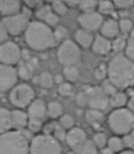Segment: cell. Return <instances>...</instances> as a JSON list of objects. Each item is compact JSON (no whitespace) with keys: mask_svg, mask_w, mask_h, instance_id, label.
<instances>
[{"mask_svg":"<svg viewBox=\"0 0 134 154\" xmlns=\"http://www.w3.org/2000/svg\"><path fill=\"white\" fill-rule=\"evenodd\" d=\"M50 7L48 6V5H45V6H41V8L38 9V11L36 12V16L41 19V20H43L44 17L50 12Z\"/></svg>","mask_w":134,"mask_h":154,"instance_id":"7dc6e473","label":"cell"},{"mask_svg":"<svg viewBox=\"0 0 134 154\" xmlns=\"http://www.w3.org/2000/svg\"><path fill=\"white\" fill-rule=\"evenodd\" d=\"M3 25L10 34L18 35L23 31H26L29 25L28 14L22 13L7 16L3 20Z\"/></svg>","mask_w":134,"mask_h":154,"instance_id":"ba28073f","label":"cell"},{"mask_svg":"<svg viewBox=\"0 0 134 154\" xmlns=\"http://www.w3.org/2000/svg\"><path fill=\"white\" fill-rule=\"evenodd\" d=\"M39 84L44 88H50L54 84V79L50 73L45 71L39 76Z\"/></svg>","mask_w":134,"mask_h":154,"instance_id":"4316f807","label":"cell"},{"mask_svg":"<svg viewBox=\"0 0 134 154\" xmlns=\"http://www.w3.org/2000/svg\"><path fill=\"white\" fill-rule=\"evenodd\" d=\"M86 120L92 125H100L104 120V114L98 110L89 109L86 113Z\"/></svg>","mask_w":134,"mask_h":154,"instance_id":"7402d4cb","label":"cell"},{"mask_svg":"<svg viewBox=\"0 0 134 154\" xmlns=\"http://www.w3.org/2000/svg\"><path fill=\"white\" fill-rule=\"evenodd\" d=\"M7 35H8V32H7L6 29L5 28L3 23H0V43L4 42L7 39V37H8Z\"/></svg>","mask_w":134,"mask_h":154,"instance_id":"c3c4849f","label":"cell"},{"mask_svg":"<svg viewBox=\"0 0 134 154\" xmlns=\"http://www.w3.org/2000/svg\"><path fill=\"white\" fill-rule=\"evenodd\" d=\"M127 103H128L127 96L123 92H117L114 96L112 97L110 100V104L116 109L123 108Z\"/></svg>","mask_w":134,"mask_h":154,"instance_id":"cb8c5ba5","label":"cell"},{"mask_svg":"<svg viewBox=\"0 0 134 154\" xmlns=\"http://www.w3.org/2000/svg\"><path fill=\"white\" fill-rule=\"evenodd\" d=\"M53 32H54V36H55L57 41L65 39L68 36V33H69L68 29L65 26H62V25L57 26Z\"/></svg>","mask_w":134,"mask_h":154,"instance_id":"ab89813d","label":"cell"},{"mask_svg":"<svg viewBox=\"0 0 134 154\" xmlns=\"http://www.w3.org/2000/svg\"><path fill=\"white\" fill-rule=\"evenodd\" d=\"M114 4L115 7H118L119 9L125 10V9H128L131 6H132L133 1H131V0H118V1H114Z\"/></svg>","mask_w":134,"mask_h":154,"instance_id":"ee69618b","label":"cell"},{"mask_svg":"<svg viewBox=\"0 0 134 154\" xmlns=\"http://www.w3.org/2000/svg\"><path fill=\"white\" fill-rule=\"evenodd\" d=\"M110 129L118 135H127L134 128V114L129 108L114 109L108 117Z\"/></svg>","mask_w":134,"mask_h":154,"instance_id":"277c9868","label":"cell"},{"mask_svg":"<svg viewBox=\"0 0 134 154\" xmlns=\"http://www.w3.org/2000/svg\"><path fill=\"white\" fill-rule=\"evenodd\" d=\"M88 96V106L90 109L94 110H98V111H104L105 110L109 104L110 101L107 98V96L105 94V92L99 88H95L91 89L89 92H87Z\"/></svg>","mask_w":134,"mask_h":154,"instance_id":"7c38bea8","label":"cell"},{"mask_svg":"<svg viewBox=\"0 0 134 154\" xmlns=\"http://www.w3.org/2000/svg\"><path fill=\"white\" fill-rule=\"evenodd\" d=\"M16 69L5 64H0V91L5 92L12 88L17 81Z\"/></svg>","mask_w":134,"mask_h":154,"instance_id":"8fae6325","label":"cell"},{"mask_svg":"<svg viewBox=\"0 0 134 154\" xmlns=\"http://www.w3.org/2000/svg\"><path fill=\"white\" fill-rule=\"evenodd\" d=\"M75 39H76L77 44L82 48H88L92 46L94 40H95L92 32L84 29H79L76 32Z\"/></svg>","mask_w":134,"mask_h":154,"instance_id":"e0dca14e","label":"cell"},{"mask_svg":"<svg viewBox=\"0 0 134 154\" xmlns=\"http://www.w3.org/2000/svg\"><path fill=\"white\" fill-rule=\"evenodd\" d=\"M75 154H97V147L93 141L86 140L83 143L73 149Z\"/></svg>","mask_w":134,"mask_h":154,"instance_id":"ffe728a7","label":"cell"},{"mask_svg":"<svg viewBox=\"0 0 134 154\" xmlns=\"http://www.w3.org/2000/svg\"><path fill=\"white\" fill-rule=\"evenodd\" d=\"M34 90L27 84H20L13 88L10 93V101L16 107L30 106L34 98Z\"/></svg>","mask_w":134,"mask_h":154,"instance_id":"52a82bcc","label":"cell"},{"mask_svg":"<svg viewBox=\"0 0 134 154\" xmlns=\"http://www.w3.org/2000/svg\"><path fill=\"white\" fill-rule=\"evenodd\" d=\"M62 80H63V79H62L61 76H57V77L54 79V81H55L56 83H61Z\"/></svg>","mask_w":134,"mask_h":154,"instance_id":"816d5d0a","label":"cell"},{"mask_svg":"<svg viewBox=\"0 0 134 154\" xmlns=\"http://www.w3.org/2000/svg\"><path fill=\"white\" fill-rule=\"evenodd\" d=\"M52 8L54 10V13L59 15H64L68 12V5H66V3H63L61 1L52 2Z\"/></svg>","mask_w":134,"mask_h":154,"instance_id":"1f68e13d","label":"cell"},{"mask_svg":"<svg viewBox=\"0 0 134 154\" xmlns=\"http://www.w3.org/2000/svg\"><path fill=\"white\" fill-rule=\"evenodd\" d=\"M25 42L35 51H44L55 46L57 40L54 32L45 23L34 21L29 23L25 31Z\"/></svg>","mask_w":134,"mask_h":154,"instance_id":"7a4b0ae2","label":"cell"},{"mask_svg":"<svg viewBox=\"0 0 134 154\" xmlns=\"http://www.w3.org/2000/svg\"><path fill=\"white\" fill-rule=\"evenodd\" d=\"M107 145H108L107 147L110 148L114 153L115 152H117V153L122 152L123 150V147L125 146L123 140H122L121 138H119L117 136H114V137L110 138L108 140Z\"/></svg>","mask_w":134,"mask_h":154,"instance_id":"d4e9b609","label":"cell"},{"mask_svg":"<svg viewBox=\"0 0 134 154\" xmlns=\"http://www.w3.org/2000/svg\"><path fill=\"white\" fill-rule=\"evenodd\" d=\"M43 21L45 22V23L48 25V26H56L58 23H59V16L53 13V12H50L43 19Z\"/></svg>","mask_w":134,"mask_h":154,"instance_id":"f35d334b","label":"cell"},{"mask_svg":"<svg viewBox=\"0 0 134 154\" xmlns=\"http://www.w3.org/2000/svg\"><path fill=\"white\" fill-rule=\"evenodd\" d=\"M65 130L66 129H71L73 128V125L75 124L74 118L69 116V115H64L60 117L59 119V123Z\"/></svg>","mask_w":134,"mask_h":154,"instance_id":"836d02e7","label":"cell"},{"mask_svg":"<svg viewBox=\"0 0 134 154\" xmlns=\"http://www.w3.org/2000/svg\"><path fill=\"white\" fill-rule=\"evenodd\" d=\"M118 154H134L133 151H131V150H127V151H123L122 152Z\"/></svg>","mask_w":134,"mask_h":154,"instance_id":"db71d44e","label":"cell"},{"mask_svg":"<svg viewBox=\"0 0 134 154\" xmlns=\"http://www.w3.org/2000/svg\"><path fill=\"white\" fill-rule=\"evenodd\" d=\"M13 125L12 114L5 108L0 107V134L6 133Z\"/></svg>","mask_w":134,"mask_h":154,"instance_id":"d6986e66","label":"cell"},{"mask_svg":"<svg viewBox=\"0 0 134 154\" xmlns=\"http://www.w3.org/2000/svg\"><path fill=\"white\" fill-rule=\"evenodd\" d=\"M21 3L19 1H0V13L3 15L11 16L18 14Z\"/></svg>","mask_w":134,"mask_h":154,"instance_id":"ac0fdd59","label":"cell"},{"mask_svg":"<svg viewBox=\"0 0 134 154\" xmlns=\"http://www.w3.org/2000/svg\"><path fill=\"white\" fill-rule=\"evenodd\" d=\"M128 106H129V109L134 114V94L132 95L131 98L128 100Z\"/></svg>","mask_w":134,"mask_h":154,"instance_id":"681fc988","label":"cell"},{"mask_svg":"<svg viewBox=\"0 0 134 154\" xmlns=\"http://www.w3.org/2000/svg\"><path fill=\"white\" fill-rule=\"evenodd\" d=\"M100 32L102 36L107 38V39H113L117 37V35L119 34L120 32V28H119V23L114 20V19H107L106 21H105L100 28Z\"/></svg>","mask_w":134,"mask_h":154,"instance_id":"2e32d148","label":"cell"},{"mask_svg":"<svg viewBox=\"0 0 134 154\" xmlns=\"http://www.w3.org/2000/svg\"><path fill=\"white\" fill-rule=\"evenodd\" d=\"M109 82L116 88L125 89L134 85V62L124 54H116L108 66Z\"/></svg>","mask_w":134,"mask_h":154,"instance_id":"6da1fadb","label":"cell"},{"mask_svg":"<svg viewBox=\"0 0 134 154\" xmlns=\"http://www.w3.org/2000/svg\"><path fill=\"white\" fill-rule=\"evenodd\" d=\"M63 73H64V76H65L66 79L69 80V82L77 81L78 77H79V71L75 66L65 67L64 69H63Z\"/></svg>","mask_w":134,"mask_h":154,"instance_id":"484cf974","label":"cell"},{"mask_svg":"<svg viewBox=\"0 0 134 154\" xmlns=\"http://www.w3.org/2000/svg\"><path fill=\"white\" fill-rule=\"evenodd\" d=\"M123 142L125 146H127L131 151L134 152V128L131 131V133L124 136Z\"/></svg>","mask_w":134,"mask_h":154,"instance_id":"b9f144b4","label":"cell"},{"mask_svg":"<svg viewBox=\"0 0 134 154\" xmlns=\"http://www.w3.org/2000/svg\"><path fill=\"white\" fill-rule=\"evenodd\" d=\"M102 154H115L110 148L105 147L104 149H102Z\"/></svg>","mask_w":134,"mask_h":154,"instance_id":"f907efd6","label":"cell"},{"mask_svg":"<svg viewBox=\"0 0 134 154\" xmlns=\"http://www.w3.org/2000/svg\"><path fill=\"white\" fill-rule=\"evenodd\" d=\"M97 7L101 14H108L113 12L115 6H114V4L110 1H102L98 3Z\"/></svg>","mask_w":134,"mask_h":154,"instance_id":"f1b7e54d","label":"cell"},{"mask_svg":"<svg viewBox=\"0 0 134 154\" xmlns=\"http://www.w3.org/2000/svg\"><path fill=\"white\" fill-rule=\"evenodd\" d=\"M58 91L59 93L61 95V96H64V97H69L73 94V87L71 84L69 83H62L59 85V88H58Z\"/></svg>","mask_w":134,"mask_h":154,"instance_id":"74e56055","label":"cell"},{"mask_svg":"<svg viewBox=\"0 0 134 154\" xmlns=\"http://www.w3.org/2000/svg\"><path fill=\"white\" fill-rule=\"evenodd\" d=\"M112 44H113V50L114 51L118 52V54H120V52L122 51H125L127 42H125L121 37H117V38L114 39V41L112 42Z\"/></svg>","mask_w":134,"mask_h":154,"instance_id":"e575fe53","label":"cell"},{"mask_svg":"<svg viewBox=\"0 0 134 154\" xmlns=\"http://www.w3.org/2000/svg\"><path fill=\"white\" fill-rule=\"evenodd\" d=\"M28 137L22 131H8L0 134V154H29Z\"/></svg>","mask_w":134,"mask_h":154,"instance_id":"3957f363","label":"cell"},{"mask_svg":"<svg viewBox=\"0 0 134 154\" xmlns=\"http://www.w3.org/2000/svg\"><path fill=\"white\" fill-rule=\"evenodd\" d=\"M13 125L17 127H24L28 125V116L21 110H14L11 112Z\"/></svg>","mask_w":134,"mask_h":154,"instance_id":"44dd1931","label":"cell"},{"mask_svg":"<svg viewBox=\"0 0 134 154\" xmlns=\"http://www.w3.org/2000/svg\"><path fill=\"white\" fill-rule=\"evenodd\" d=\"M119 28L123 33H130L133 28L132 21L129 18H123L119 22Z\"/></svg>","mask_w":134,"mask_h":154,"instance_id":"f546056e","label":"cell"},{"mask_svg":"<svg viewBox=\"0 0 134 154\" xmlns=\"http://www.w3.org/2000/svg\"><path fill=\"white\" fill-rule=\"evenodd\" d=\"M87 140V134L82 128L73 127L68 133L66 136L67 143L72 148H76Z\"/></svg>","mask_w":134,"mask_h":154,"instance_id":"4fadbf2b","label":"cell"},{"mask_svg":"<svg viewBox=\"0 0 134 154\" xmlns=\"http://www.w3.org/2000/svg\"><path fill=\"white\" fill-rule=\"evenodd\" d=\"M59 142L51 135L39 134L32 138L30 144V154H61Z\"/></svg>","mask_w":134,"mask_h":154,"instance_id":"5b68a950","label":"cell"},{"mask_svg":"<svg viewBox=\"0 0 134 154\" xmlns=\"http://www.w3.org/2000/svg\"><path fill=\"white\" fill-rule=\"evenodd\" d=\"M103 91L105 92V94L107 96V95H110L111 97L114 96L116 93H117V88L110 82L108 83H105V86H104V89Z\"/></svg>","mask_w":134,"mask_h":154,"instance_id":"bcb514c9","label":"cell"},{"mask_svg":"<svg viewBox=\"0 0 134 154\" xmlns=\"http://www.w3.org/2000/svg\"><path fill=\"white\" fill-rule=\"evenodd\" d=\"M23 58H25V59H29L30 60V56H29V52L26 51V50H24L23 51Z\"/></svg>","mask_w":134,"mask_h":154,"instance_id":"f5cc1de1","label":"cell"},{"mask_svg":"<svg viewBox=\"0 0 134 154\" xmlns=\"http://www.w3.org/2000/svg\"><path fill=\"white\" fill-rule=\"evenodd\" d=\"M95 78L98 80L104 79L106 76H108V69L107 67L105 66V64H100L96 69H95Z\"/></svg>","mask_w":134,"mask_h":154,"instance_id":"8d00e7d4","label":"cell"},{"mask_svg":"<svg viewBox=\"0 0 134 154\" xmlns=\"http://www.w3.org/2000/svg\"><path fill=\"white\" fill-rule=\"evenodd\" d=\"M57 57L59 61L65 67L74 66L81 57V51L77 42L65 40L58 50Z\"/></svg>","mask_w":134,"mask_h":154,"instance_id":"8992f818","label":"cell"},{"mask_svg":"<svg viewBox=\"0 0 134 154\" xmlns=\"http://www.w3.org/2000/svg\"><path fill=\"white\" fill-rule=\"evenodd\" d=\"M92 49L94 52L98 55H106L113 50V44L109 39L99 35L95 38Z\"/></svg>","mask_w":134,"mask_h":154,"instance_id":"9a60e30c","label":"cell"},{"mask_svg":"<svg viewBox=\"0 0 134 154\" xmlns=\"http://www.w3.org/2000/svg\"><path fill=\"white\" fill-rule=\"evenodd\" d=\"M32 71L33 70L27 64H23V65L20 66V68L18 69V74H19V76L22 79L27 80V79H29L32 78Z\"/></svg>","mask_w":134,"mask_h":154,"instance_id":"d590c367","label":"cell"},{"mask_svg":"<svg viewBox=\"0 0 134 154\" xmlns=\"http://www.w3.org/2000/svg\"><path fill=\"white\" fill-rule=\"evenodd\" d=\"M53 135H54V137L59 142V141H64V140H66L67 133L65 132V129H64L59 124H54Z\"/></svg>","mask_w":134,"mask_h":154,"instance_id":"d6a6232c","label":"cell"},{"mask_svg":"<svg viewBox=\"0 0 134 154\" xmlns=\"http://www.w3.org/2000/svg\"><path fill=\"white\" fill-rule=\"evenodd\" d=\"M130 36H131V38H130V39H132V40H134V27L132 28V30L131 31V32H130Z\"/></svg>","mask_w":134,"mask_h":154,"instance_id":"11a10c76","label":"cell"},{"mask_svg":"<svg viewBox=\"0 0 134 154\" xmlns=\"http://www.w3.org/2000/svg\"><path fill=\"white\" fill-rule=\"evenodd\" d=\"M21 54L19 46L13 42H6L0 44V62L2 64L10 65L18 62Z\"/></svg>","mask_w":134,"mask_h":154,"instance_id":"9c48e42d","label":"cell"},{"mask_svg":"<svg viewBox=\"0 0 134 154\" xmlns=\"http://www.w3.org/2000/svg\"><path fill=\"white\" fill-rule=\"evenodd\" d=\"M78 20L82 29L87 30L90 32L100 29L103 23L105 22L103 15L99 12L96 11L90 13H83Z\"/></svg>","mask_w":134,"mask_h":154,"instance_id":"30bf717a","label":"cell"},{"mask_svg":"<svg viewBox=\"0 0 134 154\" xmlns=\"http://www.w3.org/2000/svg\"><path fill=\"white\" fill-rule=\"evenodd\" d=\"M76 100H77V103H78V106H85L86 105L88 104V96H87V93H85V92L78 93L77 95Z\"/></svg>","mask_w":134,"mask_h":154,"instance_id":"f6af8a7d","label":"cell"},{"mask_svg":"<svg viewBox=\"0 0 134 154\" xmlns=\"http://www.w3.org/2000/svg\"><path fill=\"white\" fill-rule=\"evenodd\" d=\"M63 113V108L62 106L56 101H52L50 103L48 104L47 106V115L50 117V118H58L59 116H62Z\"/></svg>","mask_w":134,"mask_h":154,"instance_id":"603a6c76","label":"cell"},{"mask_svg":"<svg viewBox=\"0 0 134 154\" xmlns=\"http://www.w3.org/2000/svg\"><path fill=\"white\" fill-rule=\"evenodd\" d=\"M47 114V106L41 99H35L32 102L28 108L29 119H37L42 121Z\"/></svg>","mask_w":134,"mask_h":154,"instance_id":"5bb4252c","label":"cell"},{"mask_svg":"<svg viewBox=\"0 0 134 154\" xmlns=\"http://www.w3.org/2000/svg\"><path fill=\"white\" fill-rule=\"evenodd\" d=\"M93 142H94V143L96 144V146L97 148H101V149L105 148V145L108 143L105 134H103V133H97V134H96L94 135V137H93Z\"/></svg>","mask_w":134,"mask_h":154,"instance_id":"4dcf8cb0","label":"cell"},{"mask_svg":"<svg viewBox=\"0 0 134 154\" xmlns=\"http://www.w3.org/2000/svg\"><path fill=\"white\" fill-rule=\"evenodd\" d=\"M79 9L83 11V13H90L94 12L96 7L98 6V3L96 1H92V0H86V1H81L79 2Z\"/></svg>","mask_w":134,"mask_h":154,"instance_id":"83f0119b","label":"cell"},{"mask_svg":"<svg viewBox=\"0 0 134 154\" xmlns=\"http://www.w3.org/2000/svg\"><path fill=\"white\" fill-rule=\"evenodd\" d=\"M42 126V121L37 119H29L28 127L32 132H38Z\"/></svg>","mask_w":134,"mask_h":154,"instance_id":"7bdbcfd3","label":"cell"},{"mask_svg":"<svg viewBox=\"0 0 134 154\" xmlns=\"http://www.w3.org/2000/svg\"><path fill=\"white\" fill-rule=\"evenodd\" d=\"M125 56L134 62V40L130 39L125 48Z\"/></svg>","mask_w":134,"mask_h":154,"instance_id":"60d3db41","label":"cell"}]
</instances>
